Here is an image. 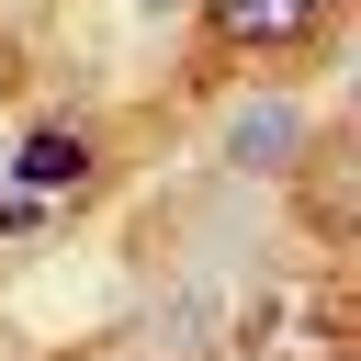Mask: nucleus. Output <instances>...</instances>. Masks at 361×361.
Returning <instances> with one entry per match:
<instances>
[{
	"label": "nucleus",
	"instance_id": "f257e3e1",
	"mask_svg": "<svg viewBox=\"0 0 361 361\" xmlns=\"http://www.w3.org/2000/svg\"><path fill=\"white\" fill-rule=\"evenodd\" d=\"M327 0H214V34L226 45H305Z\"/></svg>",
	"mask_w": 361,
	"mask_h": 361
},
{
	"label": "nucleus",
	"instance_id": "f03ea898",
	"mask_svg": "<svg viewBox=\"0 0 361 361\" xmlns=\"http://www.w3.org/2000/svg\"><path fill=\"white\" fill-rule=\"evenodd\" d=\"M79 169H90V147H79V135H56V124H45V135H23V192H56V180H79Z\"/></svg>",
	"mask_w": 361,
	"mask_h": 361
},
{
	"label": "nucleus",
	"instance_id": "7ed1b4c3",
	"mask_svg": "<svg viewBox=\"0 0 361 361\" xmlns=\"http://www.w3.org/2000/svg\"><path fill=\"white\" fill-rule=\"evenodd\" d=\"M226 147H237V169H259V158H282V147H293V113H248Z\"/></svg>",
	"mask_w": 361,
	"mask_h": 361
},
{
	"label": "nucleus",
	"instance_id": "20e7f679",
	"mask_svg": "<svg viewBox=\"0 0 361 361\" xmlns=\"http://www.w3.org/2000/svg\"><path fill=\"white\" fill-rule=\"evenodd\" d=\"M135 11H192V0H135Z\"/></svg>",
	"mask_w": 361,
	"mask_h": 361
}]
</instances>
